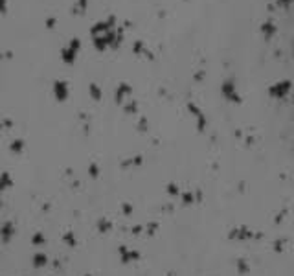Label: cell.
<instances>
[{"label": "cell", "instance_id": "7a4b0ae2", "mask_svg": "<svg viewBox=\"0 0 294 276\" xmlns=\"http://www.w3.org/2000/svg\"><path fill=\"white\" fill-rule=\"evenodd\" d=\"M0 13H6V0H0Z\"/></svg>", "mask_w": 294, "mask_h": 276}, {"label": "cell", "instance_id": "6da1fadb", "mask_svg": "<svg viewBox=\"0 0 294 276\" xmlns=\"http://www.w3.org/2000/svg\"><path fill=\"white\" fill-rule=\"evenodd\" d=\"M72 44H74V48H77V46H79V42H77V40H74ZM64 54H66V57H64V59H68V61H70V59H72V55H74V50H72V52H64Z\"/></svg>", "mask_w": 294, "mask_h": 276}]
</instances>
